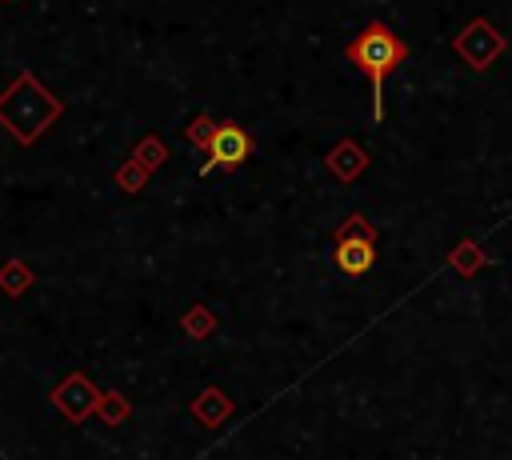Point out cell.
Masks as SVG:
<instances>
[{
	"label": "cell",
	"instance_id": "cell-12",
	"mask_svg": "<svg viewBox=\"0 0 512 460\" xmlns=\"http://www.w3.org/2000/svg\"><path fill=\"white\" fill-rule=\"evenodd\" d=\"M132 160H140L148 172H156V168H164V164H168V144H164L156 132H148V136H140V140H136Z\"/></svg>",
	"mask_w": 512,
	"mask_h": 460
},
{
	"label": "cell",
	"instance_id": "cell-1",
	"mask_svg": "<svg viewBox=\"0 0 512 460\" xmlns=\"http://www.w3.org/2000/svg\"><path fill=\"white\" fill-rule=\"evenodd\" d=\"M64 116V100L36 80V72L20 68V76L0 92V124L16 144H36Z\"/></svg>",
	"mask_w": 512,
	"mask_h": 460
},
{
	"label": "cell",
	"instance_id": "cell-11",
	"mask_svg": "<svg viewBox=\"0 0 512 460\" xmlns=\"http://www.w3.org/2000/svg\"><path fill=\"white\" fill-rule=\"evenodd\" d=\"M180 332H184L188 340H208V336L216 332V312H212L208 304H192V308L180 316Z\"/></svg>",
	"mask_w": 512,
	"mask_h": 460
},
{
	"label": "cell",
	"instance_id": "cell-8",
	"mask_svg": "<svg viewBox=\"0 0 512 460\" xmlns=\"http://www.w3.org/2000/svg\"><path fill=\"white\" fill-rule=\"evenodd\" d=\"M188 412H192V416H196L204 428H220V424L232 416V400H228V392H224V388L208 384L204 392H196V396H192Z\"/></svg>",
	"mask_w": 512,
	"mask_h": 460
},
{
	"label": "cell",
	"instance_id": "cell-4",
	"mask_svg": "<svg viewBox=\"0 0 512 460\" xmlns=\"http://www.w3.org/2000/svg\"><path fill=\"white\" fill-rule=\"evenodd\" d=\"M452 52H456L472 72H488V68L508 52V36H504L488 16H472V20L452 36Z\"/></svg>",
	"mask_w": 512,
	"mask_h": 460
},
{
	"label": "cell",
	"instance_id": "cell-7",
	"mask_svg": "<svg viewBox=\"0 0 512 460\" xmlns=\"http://www.w3.org/2000/svg\"><path fill=\"white\" fill-rule=\"evenodd\" d=\"M324 168H328V172H332L340 184H352V180H356V176L368 168V152H364L356 140H348V136H344L340 144H332V148H328Z\"/></svg>",
	"mask_w": 512,
	"mask_h": 460
},
{
	"label": "cell",
	"instance_id": "cell-15",
	"mask_svg": "<svg viewBox=\"0 0 512 460\" xmlns=\"http://www.w3.org/2000/svg\"><path fill=\"white\" fill-rule=\"evenodd\" d=\"M212 132H216V120L208 116V112H196L192 120H188V128H184V140L192 144V148H208V140H212Z\"/></svg>",
	"mask_w": 512,
	"mask_h": 460
},
{
	"label": "cell",
	"instance_id": "cell-13",
	"mask_svg": "<svg viewBox=\"0 0 512 460\" xmlns=\"http://www.w3.org/2000/svg\"><path fill=\"white\" fill-rule=\"evenodd\" d=\"M148 176H152V172H148L140 160H132V156H128V160H124V164L112 172V184H116L120 192L136 196V192H144V188H148Z\"/></svg>",
	"mask_w": 512,
	"mask_h": 460
},
{
	"label": "cell",
	"instance_id": "cell-5",
	"mask_svg": "<svg viewBox=\"0 0 512 460\" xmlns=\"http://www.w3.org/2000/svg\"><path fill=\"white\" fill-rule=\"evenodd\" d=\"M204 152H208V160L200 164V176H212L216 168H240L256 152V140L236 120H216V132Z\"/></svg>",
	"mask_w": 512,
	"mask_h": 460
},
{
	"label": "cell",
	"instance_id": "cell-6",
	"mask_svg": "<svg viewBox=\"0 0 512 460\" xmlns=\"http://www.w3.org/2000/svg\"><path fill=\"white\" fill-rule=\"evenodd\" d=\"M100 392H104V388H100L92 376H84V372H68V376L48 392V404H52L68 424H84V420L96 412Z\"/></svg>",
	"mask_w": 512,
	"mask_h": 460
},
{
	"label": "cell",
	"instance_id": "cell-16",
	"mask_svg": "<svg viewBox=\"0 0 512 460\" xmlns=\"http://www.w3.org/2000/svg\"><path fill=\"white\" fill-rule=\"evenodd\" d=\"M4 4H12V0H4Z\"/></svg>",
	"mask_w": 512,
	"mask_h": 460
},
{
	"label": "cell",
	"instance_id": "cell-3",
	"mask_svg": "<svg viewBox=\"0 0 512 460\" xmlns=\"http://www.w3.org/2000/svg\"><path fill=\"white\" fill-rule=\"evenodd\" d=\"M332 264L344 276H368L376 268V228L364 212H352L340 228H336V244H332Z\"/></svg>",
	"mask_w": 512,
	"mask_h": 460
},
{
	"label": "cell",
	"instance_id": "cell-9",
	"mask_svg": "<svg viewBox=\"0 0 512 460\" xmlns=\"http://www.w3.org/2000/svg\"><path fill=\"white\" fill-rule=\"evenodd\" d=\"M488 264H492V256H488L476 240H468V236H464V240H456V244H452V252H448V268H452V272H460V276H476V272H480V268H488Z\"/></svg>",
	"mask_w": 512,
	"mask_h": 460
},
{
	"label": "cell",
	"instance_id": "cell-14",
	"mask_svg": "<svg viewBox=\"0 0 512 460\" xmlns=\"http://www.w3.org/2000/svg\"><path fill=\"white\" fill-rule=\"evenodd\" d=\"M96 416H100L104 424H124V420L132 416V404H128V396H120V392H100Z\"/></svg>",
	"mask_w": 512,
	"mask_h": 460
},
{
	"label": "cell",
	"instance_id": "cell-2",
	"mask_svg": "<svg viewBox=\"0 0 512 460\" xmlns=\"http://www.w3.org/2000/svg\"><path fill=\"white\" fill-rule=\"evenodd\" d=\"M344 60L372 80V124H380L384 120V84L408 60V44L384 20H372L344 44Z\"/></svg>",
	"mask_w": 512,
	"mask_h": 460
},
{
	"label": "cell",
	"instance_id": "cell-10",
	"mask_svg": "<svg viewBox=\"0 0 512 460\" xmlns=\"http://www.w3.org/2000/svg\"><path fill=\"white\" fill-rule=\"evenodd\" d=\"M32 284H36V276H32V268H28L20 256H8V260L0 264V292H4V296L16 300V296H24Z\"/></svg>",
	"mask_w": 512,
	"mask_h": 460
}]
</instances>
